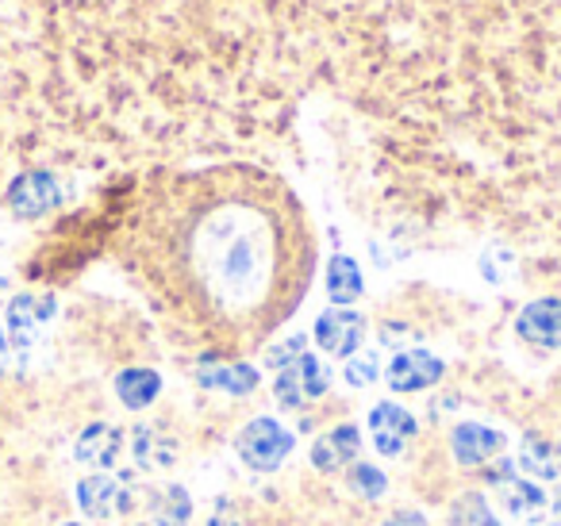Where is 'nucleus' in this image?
Listing matches in <instances>:
<instances>
[{"mask_svg":"<svg viewBox=\"0 0 561 526\" xmlns=\"http://www.w3.org/2000/svg\"><path fill=\"white\" fill-rule=\"evenodd\" d=\"M131 270L204 362H239L300 308L316 235L289 185L257 165H211L154 188Z\"/></svg>","mask_w":561,"mask_h":526,"instance_id":"nucleus-1","label":"nucleus"},{"mask_svg":"<svg viewBox=\"0 0 561 526\" xmlns=\"http://www.w3.org/2000/svg\"><path fill=\"white\" fill-rule=\"evenodd\" d=\"M293 446H297L293 431H285V426L270 415L250 419V423L234 434V454H239V461L254 472H277L280 465L289 461Z\"/></svg>","mask_w":561,"mask_h":526,"instance_id":"nucleus-2","label":"nucleus"},{"mask_svg":"<svg viewBox=\"0 0 561 526\" xmlns=\"http://www.w3.org/2000/svg\"><path fill=\"white\" fill-rule=\"evenodd\" d=\"M328 388H331V369L316 354H300L297 362L277 369V377H273V396H277L280 408L289 411L316 403L320 396H328Z\"/></svg>","mask_w":561,"mask_h":526,"instance_id":"nucleus-3","label":"nucleus"},{"mask_svg":"<svg viewBox=\"0 0 561 526\" xmlns=\"http://www.w3.org/2000/svg\"><path fill=\"white\" fill-rule=\"evenodd\" d=\"M78 507L85 511L93 523H108V518L135 511V488L127 477L93 472V477H85L78 484Z\"/></svg>","mask_w":561,"mask_h":526,"instance_id":"nucleus-4","label":"nucleus"},{"mask_svg":"<svg viewBox=\"0 0 561 526\" xmlns=\"http://www.w3.org/2000/svg\"><path fill=\"white\" fill-rule=\"evenodd\" d=\"M62 204V185L55 173L47 170H27L4 193V208L16 219H43L47 211H55Z\"/></svg>","mask_w":561,"mask_h":526,"instance_id":"nucleus-5","label":"nucleus"},{"mask_svg":"<svg viewBox=\"0 0 561 526\" xmlns=\"http://www.w3.org/2000/svg\"><path fill=\"white\" fill-rule=\"evenodd\" d=\"M489 484L496 488L500 507H504L512 518H523V523H530V518H538L546 507H550V495H546L542 488L535 484V480L519 477V472H515L507 461L492 465V469H489Z\"/></svg>","mask_w":561,"mask_h":526,"instance_id":"nucleus-6","label":"nucleus"},{"mask_svg":"<svg viewBox=\"0 0 561 526\" xmlns=\"http://www.w3.org/2000/svg\"><path fill=\"white\" fill-rule=\"evenodd\" d=\"M316 346L331 357H354L366 339V316H358L354 308H331L316 319Z\"/></svg>","mask_w":561,"mask_h":526,"instance_id":"nucleus-7","label":"nucleus"},{"mask_svg":"<svg viewBox=\"0 0 561 526\" xmlns=\"http://www.w3.org/2000/svg\"><path fill=\"white\" fill-rule=\"evenodd\" d=\"M369 438L381 457H400L415 438V419L397 400H381L369 408Z\"/></svg>","mask_w":561,"mask_h":526,"instance_id":"nucleus-8","label":"nucleus"},{"mask_svg":"<svg viewBox=\"0 0 561 526\" xmlns=\"http://www.w3.org/2000/svg\"><path fill=\"white\" fill-rule=\"evenodd\" d=\"M446 373L443 357H435L431 350H400L397 357L389 362V369H385V385L392 388V392H423V388L438 385Z\"/></svg>","mask_w":561,"mask_h":526,"instance_id":"nucleus-9","label":"nucleus"},{"mask_svg":"<svg viewBox=\"0 0 561 526\" xmlns=\"http://www.w3.org/2000/svg\"><path fill=\"white\" fill-rule=\"evenodd\" d=\"M507 438L496 431V426L484 423H461L450 431V454L461 469H481V465H492L500 454H504Z\"/></svg>","mask_w":561,"mask_h":526,"instance_id":"nucleus-10","label":"nucleus"},{"mask_svg":"<svg viewBox=\"0 0 561 526\" xmlns=\"http://www.w3.org/2000/svg\"><path fill=\"white\" fill-rule=\"evenodd\" d=\"M515 334L538 350H561V296H538L515 316Z\"/></svg>","mask_w":561,"mask_h":526,"instance_id":"nucleus-11","label":"nucleus"},{"mask_svg":"<svg viewBox=\"0 0 561 526\" xmlns=\"http://www.w3.org/2000/svg\"><path fill=\"white\" fill-rule=\"evenodd\" d=\"M58 311V300L50 293H20L12 296L9 304V319H4V331L12 334V342L16 346H32L35 331H39L43 323H47L50 316Z\"/></svg>","mask_w":561,"mask_h":526,"instance_id":"nucleus-12","label":"nucleus"},{"mask_svg":"<svg viewBox=\"0 0 561 526\" xmlns=\"http://www.w3.org/2000/svg\"><path fill=\"white\" fill-rule=\"evenodd\" d=\"M362 454V431L354 423H339L328 434L312 442V465L320 472H343L358 461Z\"/></svg>","mask_w":561,"mask_h":526,"instance_id":"nucleus-13","label":"nucleus"},{"mask_svg":"<svg viewBox=\"0 0 561 526\" xmlns=\"http://www.w3.org/2000/svg\"><path fill=\"white\" fill-rule=\"evenodd\" d=\"M124 449V431L112 423H89L73 442V457L89 469H112Z\"/></svg>","mask_w":561,"mask_h":526,"instance_id":"nucleus-14","label":"nucleus"},{"mask_svg":"<svg viewBox=\"0 0 561 526\" xmlns=\"http://www.w3.org/2000/svg\"><path fill=\"white\" fill-rule=\"evenodd\" d=\"M262 380L257 365L250 362H204L196 369V385L208 392H227V396H250Z\"/></svg>","mask_w":561,"mask_h":526,"instance_id":"nucleus-15","label":"nucleus"},{"mask_svg":"<svg viewBox=\"0 0 561 526\" xmlns=\"http://www.w3.org/2000/svg\"><path fill=\"white\" fill-rule=\"evenodd\" d=\"M131 457L142 472H165L178 461V442L162 431V426H135L131 431Z\"/></svg>","mask_w":561,"mask_h":526,"instance_id":"nucleus-16","label":"nucleus"},{"mask_svg":"<svg viewBox=\"0 0 561 526\" xmlns=\"http://www.w3.org/2000/svg\"><path fill=\"white\" fill-rule=\"evenodd\" d=\"M323 288H328V296L339 304V308H351L354 300H362L366 281H362L358 262H354L351 254H331L328 270H323Z\"/></svg>","mask_w":561,"mask_h":526,"instance_id":"nucleus-17","label":"nucleus"},{"mask_svg":"<svg viewBox=\"0 0 561 526\" xmlns=\"http://www.w3.org/2000/svg\"><path fill=\"white\" fill-rule=\"evenodd\" d=\"M519 472L527 480H558L561 477V446L550 438H523L519 446Z\"/></svg>","mask_w":561,"mask_h":526,"instance_id":"nucleus-18","label":"nucleus"},{"mask_svg":"<svg viewBox=\"0 0 561 526\" xmlns=\"http://www.w3.org/2000/svg\"><path fill=\"white\" fill-rule=\"evenodd\" d=\"M116 396L127 411H142L162 396V377H158L154 369H139V365H135V369H124L116 377Z\"/></svg>","mask_w":561,"mask_h":526,"instance_id":"nucleus-19","label":"nucleus"},{"mask_svg":"<svg viewBox=\"0 0 561 526\" xmlns=\"http://www.w3.org/2000/svg\"><path fill=\"white\" fill-rule=\"evenodd\" d=\"M188 518H193V500L181 484L162 488L150 503V523L154 526H188Z\"/></svg>","mask_w":561,"mask_h":526,"instance_id":"nucleus-20","label":"nucleus"},{"mask_svg":"<svg viewBox=\"0 0 561 526\" xmlns=\"http://www.w3.org/2000/svg\"><path fill=\"white\" fill-rule=\"evenodd\" d=\"M377 377H381V354L377 350H358L354 357H346L343 380L351 388H369Z\"/></svg>","mask_w":561,"mask_h":526,"instance_id":"nucleus-21","label":"nucleus"},{"mask_svg":"<svg viewBox=\"0 0 561 526\" xmlns=\"http://www.w3.org/2000/svg\"><path fill=\"white\" fill-rule=\"evenodd\" d=\"M346 480H351V492L362 495V500H381L385 488H389V477L381 472V465H369V461H354Z\"/></svg>","mask_w":561,"mask_h":526,"instance_id":"nucleus-22","label":"nucleus"},{"mask_svg":"<svg viewBox=\"0 0 561 526\" xmlns=\"http://www.w3.org/2000/svg\"><path fill=\"white\" fill-rule=\"evenodd\" d=\"M24 357H27V350L16 346V342H12V334L0 327V369H16Z\"/></svg>","mask_w":561,"mask_h":526,"instance_id":"nucleus-23","label":"nucleus"},{"mask_svg":"<svg viewBox=\"0 0 561 526\" xmlns=\"http://www.w3.org/2000/svg\"><path fill=\"white\" fill-rule=\"evenodd\" d=\"M300 354H308V350H305V339H300V334H297V339H289V342H285V346L270 350V365H277V369H285V365L297 362Z\"/></svg>","mask_w":561,"mask_h":526,"instance_id":"nucleus-24","label":"nucleus"},{"mask_svg":"<svg viewBox=\"0 0 561 526\" xmlns=\"http://www.w3.org/2000/svg\"><path fill=\"white\" fill-rule=\"evenodd\" d=\"M381 526H427V515H423V511H415V507H400V511H392Z\"/></svg>","mask_w":561,"mask_h":526,"instance_id":"nucleus-25","label":"nucleus"},{"mask_svg":"<svg viewBox=\"0 0 561 526\" xmlns=\"http://www.w3.org/2000/svg\"><path fill=\"white\" fill-rule=\"evenodd\" d=\"M208 526H247L239 515H234V507H227V503H219L216 515L208 518Z\"/></svg>","mask_w":561,"mask_h":526,"instance_id":"nucleus-26","label":"nucleus"},{"mask_svg":"<svg viewBox=\"0 0 561 526\" xmlns=\"http://www.w3.org/2000/svg\"><path fill=\"white\" fill-rule=\"evenodd\" d=\"M550 511H553V515H558V523H561V488H558V492H553V500H550Z\"/></svg>","mask_w":561,"mask_h":526,"instance_id":"nucleus-27","label":"nucleus"},{"mask_svg":"<svg viewBox=\"0 0 561 526\" xmlns=\"http://www.w3.org/2000/svg\"><path fill=\"white\" fill-rule=\"evenodd\" d=\"M481 526H500V523H496V518H489V523H481Z\"/></svg>","mask_w":561,"mask_h":526,"instance_id":"nucleus-28","label":"nucleus"},{"mask_svg":"<svg viewBox=\"0 0 561 526\" xmlns=\"http://www.w3.org/2000/svg\"><path fill=\"white\" fill-rule=\"evenodd\" d=\"M62 526H85V523H62Z\"/></svg>","mask_w":561,"mask_h":526,"instance_id":"nucleus-29","label":"nucleus"},{"mask_svg":"<svg viewBox=\"0 0 561 526\" xmlns=\"http://www.w3.org/2000/svg\"><path fill=\"white\" fill-rule=\"evenodd\" d=\"M546 526H561V523H558V518H553V523H546Z\"/></svg>","mask_w":561,"mask_h":526,"instance_id":"nucleus-30","label":"nucleus"},{"mask_svg":"<svg viewBox=\"0 0 561 526\" xmlns=\"http://www.w3.org/2000/svg\"><path fill=\"white\" fill-rule=\"evenodd\" d=\"M135 526H142V523H135Z\"/></svg>","mask_w":561,"mask_h":526,"instance_id":"nucleus-31","label":"nucleus"}]
</instances>
